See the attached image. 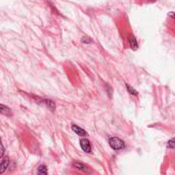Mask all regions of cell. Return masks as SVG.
Masks as SVG:
<instances>
[{
    "label": "cell",
    "instance_id": "obj_1",
    "mask_svg": "<svg viewBox=\"0 0 175 175\" xmlns=\"http://www.w3.org/2000/svg\"><path fill=\"white\" fill-rule=\"evenodd\" d=\"M108 145L113 150H122L124 149V142L118 137H111L108 139Z\"/></svg>",
    "mask_w": 175,
    "mask_h": 175
},
{
    "label": "cell",
    "instance_id": "obj_2",
    "mask_svg": "<svg viewBox=\"0 0 175 175\" xmlns=\"http://www.w3.org/2000/svg\"><path fill=\"white\" fill-rule=\"evenodd\" d=\"M80 145H81L82 150L85 153H90V152H91V145H90L88 139H86V138L81 139V140H80Z\"/></svg>",
    "mask_w": 175,
    "mask_h": 175
},
{
    "label": "cell",
    "instance_id": "obj_3",
    "mask_svg": "<svg viewBox=\"0 0 175 175\" xmlns=\"http://www.w3.org/2000/svg\"><path fill=\"white\" fill-rule=\"evenodd\" d=\"M8 165H9V159H8V157H4V158L2 159L1 164H0V174L4 173V171L8 168Z\"/></svg>",
    "mask_w": 175,
    "mask_h": 175
},
{
    "label": "cell",
    "instance_id": "obj_4",
    "mask_svg": "<svg viewBox=\"0 0 175 175\" xmlns=\"http://www.w3.org/2000/svg\"><path fill=\"white\" fill-rule=\"evenodd\" d=\"M128 41H129V44H130V46L131 48L133 50H137V48H138V43H137V40H136V38L134 35H129V37H128Z\"/></svg>",
    "mask_w": 175,
    "mask_h": 175
},
{
    "label": "cell",
    "instance_id": "obj_5",
    "mask_svg": "<svg viewBox=\"0 0 175 175\" xmlns=\"http://www.w3.org/2000/svg\"><path fill=\"white\" fill-rule=\"evenodd\" d=\"M72 130L75 132L76 134H78L80 136H86L87 135V132L84 130V129H82L81 127H79V126L77 125H72Z\"/></svg>",
    "mask_w": 175,
    "mask_h": 175
},
{
    "label": "cell",
    "instance_id": "obj_6",
    "mask_svg": "<svg viewBox=\"0 0 175 175\" xmlns=\"http://www.w3.org/2000/svg\"><path fill=\"white\" fill-rule=\"evenodd\" d=\"M73 166H74L75 168H77L78 170L84 171V172H90V170L86 167L85 164H82L80 162H74V163H73Z\"/></svg>",
    "mask_w": 175,
    "mask_h": 175
},
{
    "label": "cell",
    "instance_id": "obj_7",
    "mask_svg": "<svg viewBox=\"0 0 175 175\" xmlns=\"http://www.w3.org/2000/svg\"><path fill=\"white\" fill-rule=\"evenodd\" d=\"M0 112H1L2 115H6V116H12V115L10 108H7V107H5L4 104H1V106H0Z\"/></svg>",
    "mask_w": 175,
    "mask_h": 175
},
{
    "label": "cell",
    "instance_id": "obj_8",
    "mask_svg": "<svg viewBox=\"0 0 175 175\" xmlns=\"http://www.w3.org/2000/svg\"><path fill=\"white\" fill-rule=\"evenodd\" d=\"M126 88H127L128 92H129V93H131L132 95H137V91H136V90H135L132 86L129 85V84H126Z\"/></svg>",
    "mask_w": 175,
    "mask_h": 175
},
{
    "label": "cell",
    "instance_id": "obj_9",
    "mask_svg": "<svg viewBox=\"0 0 175 175\" xmlns=\"http://www.w3.org/2000/svg\"><path fill=\"white\" fill-rule=\"evenodd\" d=\"M43 103L46 104V106L51 108V110H54L55 108V104L53 103V101H51V100H43Z\"/></svg>",
    "mask_w": 175,
    "mask_h": 175
},
{
    "label": "cell",
    "instance_id": "obj_10",
    "mask_svg": "<svg viewBox=\"0 0 175 175\" xmlns=\"http://www.w3.org/2000/svg\"><path fill=\"white\" fill-rule=\"evenodd\" d=\"M38 174H47V168L45 165H41L38 168Z\"/></svg>",
    "mask_w": 175,
    "mask_h": 175
},
{
    "label": "cell",
    "instance_id": "obj_11",
    "mask_svg": "<svg viewBox=\"0 0 175 175\" xmlns=\"http://www.w3.org/2000/svg\"><path fill=\"white\" fill-rule=\"evenodd\" d=\"M168 148H170V149H175V138L170 139V140L168 141Z\"/></svg>",
    "mask_w": 175,
    "mask_h": 175
},
{
    "label": "cell",
    "instance_id": "obj_12",
    "mask_svg": "<svg viewBox=\"0 0 175 175\" xmlns=\"http://www.w3.org/2000/svg\"><path fill=\"white\" fill-rule=\"evenodd\" d=\"M91 41H92V40L90 39V38H88V37H84V38H82V42H83V43L88 44V43H90Z\"/></svg>",
    "mask_w": 175,
    "mask_h": 175
},
{
    "label": "cell",
    "instance_id": "obj_13",
    "mask_svg": "<svg viewBox=\"0 0 175 175\" xmlns=\"http://www.w3.org/2000/svg\"><path fill=\"white\" fill-rule=\"evenodd\" d=\"M1 152H0V157H3V153H4V146H3V145L1 143Z\"/></svg>",
    "mask_w": 175,
    "mask_h": 175
},
{
    "label": "cell",
    "instance_id": "obj_14",
    "mask_svg": "<svg viewBox=\"0 0 175 175\" xmlns=\"http://www.w3.org/2000/svg\"><path fill=\"white\" fill-rule=\"evenodd\" d=\"M169 16L173 17V19L175 20V12H169Z\"/></svg>",
    "mask_w": 175,
    "mask_h": 175
}]
</instances>
